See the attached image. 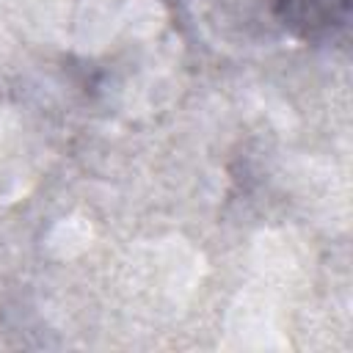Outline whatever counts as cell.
<instances>
[{
	"label": "cell",
	"mask_w": 353,
	"mask_h": 353,
	"mask_svg": "<svg viewBox=\"0 0 353 353\" xmlns=\"http://www.w3.org/2000/svg\"><path fill=\"white\" fill-rule=\"evenodd\" d=\"M281 25L301 41L328 44L350 28V0H273Z\"/></svg>",
	"instance_id": "1"
}]
</instances>
